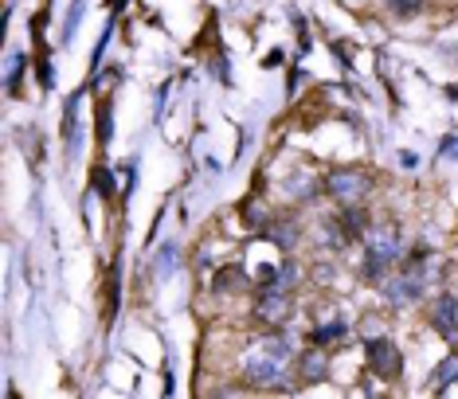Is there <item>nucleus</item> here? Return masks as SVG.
I'll use <instances>...</instances> for the list:
<instances>
[{"label": "nucleus", "instance_id": "1", "mask_svg": "<svg viewBox=\"0 0 458 399\" xmlns=\"http://www.w3.org/2000/svg\"><path fill=\"white\" fill-rule=\"evenodd\" d=\"M290 341L283 333H267L243 352V376L263 392H290L286 369H290Z\"/></svg>", "mask_w": 458, "mask_h": 399}, {"label": "nucleus", "instance_id": "2", "mask_svg": "<svg viewBox=\"0 0 458 399\" xmlns=\"http://www.w3.org/2000/svg\"><path fill=\"white\" fill-rule=\"evenodd\" d=\"M400 255H403V235L395 224H377L364 231V270H369L372 278H377L380 270H388Z\"/></svg>", "mask_w": 458, "mask_h": 399}, {"label": "nucleus", "instance_id": "3", "mask_svg": "<svg viewBox=\"0 0 458 399\" xmlns=\"http://www.w3.org/2000/svg\"><path fill=\"white\" fill-rule=\"evenodd\" d=\"M369 188H372V181H369V173H360V169H333L326 176V192L337 200L341 208H357L360 200L369 196Z\"/></svg>", "mask_w": 458, "mask_h": 399}, {"label": "nucleus", "instance_id": "4", "mask_svg": "<svg viewBox=\"0 0 458 399\" xmlns=\"http://www.w3.org/2000/svg\"><path fill=\"white\" fill-rule=\"evenodd\" d=\"M364 352H369L372 376H380V380H400L403 376V356L388 337H369V349Z\"/></svg>", "mask_w": 458, "mask_h": 399}, {"label": "nucleus", "instance_id": "5", "mask_svg": "<svg viewBox=\"0 0 458 399\" xmlns=\"http://www.w3.org/2000/svg\"><path fill=\"white\" fill-rule=\"evenodd\" d=\"M290 318V290H263L255 301V321L283 325Z\"/></svg>", "mask_w": 458, "mask_h": 399}, {"label": "nucleus", "instance_id": "6", "mask_svg": "<svg viewBox=\"0 0 458 399\" xmlns=\"http://www.w3.org/2000/svg\"><path fill=\"white\" fill-rule=\"evenodd\" d=\"M431 321H435V329H439V337H446V341H458V301L451 298V293H443V298H435Z\"/></svg>", "mask_w": 458, "mask_h": 399}, {"label": "nucleus", "instance_id": "7", "mask_svg": "<svg viewBox=\"0 0 458 399\" xmlns=\"http://www.w3.org/2000/svg\"><path fill=\"white\" fill-rule=\"evenodd\" d=\"M298 372L306 376L310 384H321V380H326V376H329V361H326V352H321V349H310L306 356H301Z\"/></svg>", "mask_w": 458, "mask_h": 399}, {"label": "nucleus", "instance_id": "8", "mask_svg": "<svg viewBox=\"0 0 458 399\" xmlns=\"http://www.w3.org/2000/svg\"><path fill=\"white\" fill-rule=\"evenodd\" d=\"M349 337V325H345V318H333V321H326V325H318L314 333H310V344L314 349H321V344H333V341H345Z\"/></svg>", "mask_w": 458, "mask_h": 399}, {"label": "nucleus", "instance_id": "9", "mask_svg": "<svg viewBox=\"0 0 458 399\" xmlns=\"http://www.w3.org/2000/svg\"><path fill=\"white\" fill-rule=\"evenodd\" d=\"M454 380H458V356H446V361L439 364V369L431 372V392H435V395H443V392H446V387H451Z\"/></svg>", "mask_w": 458, "mask_h": 399}, {"label": "nucleus", "instance_id": "10", "mask_svg": "<svg viewBox=\"0 0 458 399\" xmlns=\"http://www.w3.org/2000/svg\"><path fill=\"white\" fill-rule=\"evenodd\" d=\"M79 102H82V90L67 102V110H64V141H67L71 153H75V138H79Z\"/></svg>", "mask_w": 458, "mask_h": 399}, {"label": "nucleus", "instance_id": "11", "mask_svg": "<svg viewBox=\"0 0 458 399\" xmlns=\"http://www.w3.org/2000/svg\"><path fill=\"white\" fill-rule=\"evenodd\" d=\"M24 55H20V51H16V55H8V75H4V87H8V94H16L20 90V71H24Z\"/></svg>", "mask_w": 458, "mask_h": 399}, {"label": "nucleus", "instance_id": "12", "mask_svg": "<svg viewBox=\"0 0 458 399\" xmlns=\"http://www.w3.org/2000/svg\"><path fill=\"white\" fill-rule=\"evenodd\" d=\"M176 270V247H161V255H157V278H169Z\"/></svg>", "mask_w": 458, "mask_h": 399}, {"label": "nucleus", "instance_id": "13", "mask_svg": "<svg viewBox=\"0 0 458 399\" xmlns=\"http://www.w3.org/2000/svg\"><path fill=\"white\" fill-rule=\"evenodd\" d=\"M384 4H388L392 16H415L423 8V0H384Z\"/></svg>", "mask_w": 458, "mask_h": 399}, {"label": "nucleus", "instance_id": "14", "mask_svg": "<svg viewBox=\"0 0 458 399\" xmlns=\"http://www.w3.org/2000/svg\"><path fill=\"white\" fill-rule=\"evenodd\" d=\"M82 8H87V0H75V4H71L67 24H64V44H67L71 36H75V28H79V20H82Z\"/></svg>", "mask_w": 458, "mask_h": 399}, {"label": "nucleus", "instance_id": "15", "mask_svg": "<svg viewBox=\"0 0 458 399\" xmlns=\"http://www.w3.org/2000/svg\"><path fill=\"white\" fill-rule=\"evenodd\" d=\"M95 188L102 196H114V176H110L106 165H98V169H95Z\"/></svg>", "mask_w": 458, "mask_h": 399}, {"label": "nucleus", "instance_id": "16", "mask_svg": "<svg viewBox=\"0 0 458 399\" xmlns=\"http://www.w3.org/2000/svg\"><path fill=\"white\" fill-rule=\"evenodd\" d=\"M98 141H110V106H98Z\"/></svg>", "mask_w": 458, "mask_h": 399}, {"label": "nucleus", "instance_id": "17", "mask_svg": "<svg viewBox=\"0 0 458 399\" xmlns=\"http://www.w3.org/2000/svg\"><path fill=\"white\" fill-rule=\"evenodd\" d=\"M51 82H55V79H51V63H47V55H44V59H39V87L51 90Z\"/></svg>", "mask_w": 458, "mask_h": 399}, {"label": "nucleus", "instance_id": "18", "mask_svg": "<svg viewBox=\"0 0 458 399\" xmlns=\"http://www.w3.org/2000/svg\"><path fill=\"white\" fill-rule=\"evenodd\" d=\"M443 157H458V133H451V138L443 141V149H439Z\"/></svg>", "mask_w": 458, "mask_h": 399}]
</instances>
